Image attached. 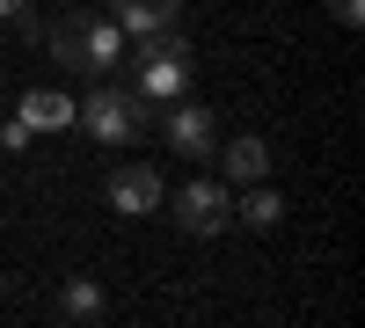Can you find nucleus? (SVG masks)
Listing matches in <instances>:
<instances>
[{"instance_id": "423d86ee", "label": "nucleus", "mask_w": 365, "mask_h": 328, "mask_svg": "<svg viewBox=\"0 0 365 328\" xmlns=\"http://www.w3.org/2000/svg\"><path fill=\"white\" fill-rule=\"evenodd\" d=\"M161 197H168V190H161L154 161H125V168L110 175V204H117V212H125V219H146V212H154Z\"/></svg>"}, {"instance_id": "f03ea898", "label": "nucleus", "mask_w": 365, "mask_h": 328, "mask_svg": "<svg viewBox=\"0 0 365 328\" xmlns=\"http://www.w3.org/2000/svg\"><path fill=\"white\" fill-rule=\"evenodd\" d=\"M117 51H125V29H117V22H96V15L51 22V58H58L66 73H110Z\"/></svg>"}, {"instance_id": "20e7f679", "label": "nucleus", "mask_w": 365, "mask_h": 328, "mask_svg": "<svg viewBox=\"0 0 365 328\" xmlns=\"http://www.w3.org/2000/svg\"><path fill=\"white\" fill-rule=\"evenodd\" d=\"M175 219H182V233H197V241H212V233H227L234 226V197L220 190V183H182L175 190Z\"/></svg>"}, {"instance_id": "f8f14e48", "label": "nucleus", "mask_w": 365, "mask_h": 328, "mask_svg": "<svg viewBox=\"0 0 365 328\" xmlns=\"http://www.w3.org/2000/svg\"><path fill=\"white\" fill-rule=\"evenodd\" d=\"M329 15H336L344 29H358V22H365V0H329Z\"/></svg>"}, {"instance_id": "9d476101", "label": "nucleus", "mask_w": 365, "mask_h": 328, "mask_svg": "<svg viewBox=\"0 0 365 328\" xmlns=\"http://www.w3.org/2000/svg\"><path fill=\"white\" fill-rule=\"evenodd\" d=\"M234 219H241V226H256V233H270V226L285 219V204H278V190H270V183H249V197L234 204Z\"/></svg>"}, {"instance_id": "9b49d317", "label": "nucleus", "mask_w": 365, "mask_h": 328, "mask_svg": "<svg viewBox=\"0 0 365 328\" xmlns=\"http://www.w3.org/2000/svg\"><path fill=\"white\" fill-rule=\"evenodd\" d=\"M58 314H66V321H103V292L88 285V277H73L66 300H58Z\"/></svg>"}, {"instance_id": "0eeeda50", "label": "nucleus", "mask_w": 365, "mask_h": 328, "mask_svg": "<svg viewBox=\"0 0 365 328\" xmlns=\"http://www.w3.org/2000/svg\"><path fill=\"white\" fill-rule=\"evenodd\" d=\"M110 8H117V29H125V37H154V29H168L182 15V0H110Z\"/></svg>"}, {"instance_id": "6e6552de", "label": "nucleus", "mask_w": 365, "mask_h": 328, "mask_svg": "<svg viewBox=\"0 0 365 328\" xmlns=\"http://www.w3.org/2000/svg\"><path fill=\"white\" fill-rule=\"evenodd\" d=\"M212 161H220L234 183H263V175H270V146H263V139H234V146H220Z\"/></svg>"}, {"instance_id": "7ed1b4c3", "label": "nucleus", "mask_w": 365, "mask_h": 328, "mask_svg": "<svg viewBox=\"0 0 365 328\" xmlns=\"http://www.w3.org/2000/svg\"><path fill=\"white\" fill-rule=\"evenodd\" d=\"M73 125H88L103 146H132V139L146 132V102L125 95V88H96L88 102H73Z\"/></svg>"}, {"instance_id": "f257e3e1", "label": "nucleus", "mask_w": 365, "mask_h": 328, "mask_svg": "<svg viewBox=\"0 0 365 328\" xmlns=\"http://www.w3.org/2000/svg\"><path fill=\"white\" fill-rule=\"evenodd\" d=\"M190 73H197V58H190V37L175 22L139 37V102H182L190 95Z\"/></svg>"}, {"instance_id": "39448f33", "label": "nucleus", "mask_w": 365, "mask_h": 328, "mask_svg": "<svg viewBox=\"0 0 365 328\" xmlns=\"http://www.w3.org/2000/svg\"><path fill=\"white\" fill-rule=\"evenodd\" d=\"M168 146H175L182 161H212V154H220V125H212V110L190 102V95L168 102Z\"/></svg>"}, {"instance_id": "1a4fd4ad", "label": "nucleus", "mask_w": 365, "mask_h": 328, "mask_svg": "<svg viewBox=\"0 0 365 328\" xmlns=\"http://www.w3.org/2000/svg\"><path fill=\"white\" fill-rule=\"evenodd\" d=\"M22 125L29 132H66L73 125V102L51 95V88H37V95H22Z\"/></svg>"}, {"instance_id": "ddd939ff", "label": "nucleus", "mask_w": 365, "mask_h": 328, "mask_svg": "<svg viewBox=\"0 0 365 328\" xmlns=\"http://www.w3.org/2000/svg\"><path fill=\"white\" fill-rule=\"evenodd\" d=\"M0 22H22V29H37V22H29V0H0Z\"/></svg>"}]
</instances>
